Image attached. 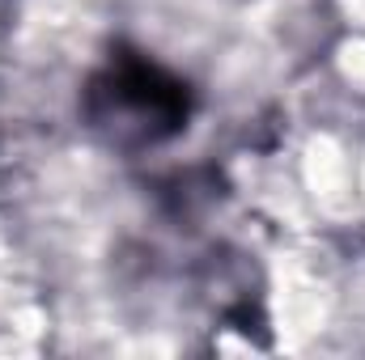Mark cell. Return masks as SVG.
<instances>
[{"label":"cell","mask_w":365,"mask_h":360,"mask_svg":"<svg viewBox=\"0 0 365 360\" xmlns=\"http://www.w3.org/2000/svg\"><path fill=\"white\" fill-rule=\"evenodd\" d=\"M90 127L115 149L136 153L179 136L191 119V90L175 73L136 51L110 55L86 85L81 102Z\"/></svg>","instance_id":"6da1fadb"}]
</instances>
